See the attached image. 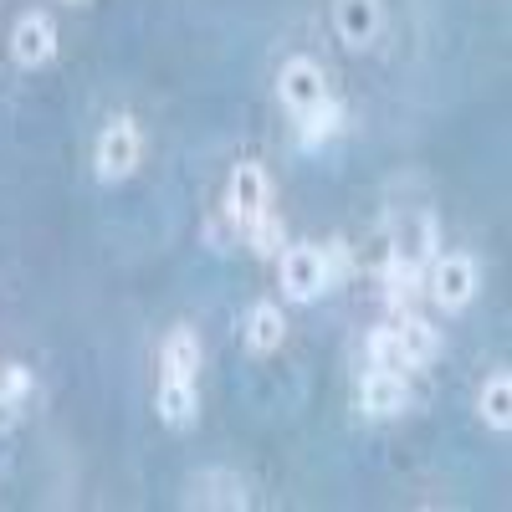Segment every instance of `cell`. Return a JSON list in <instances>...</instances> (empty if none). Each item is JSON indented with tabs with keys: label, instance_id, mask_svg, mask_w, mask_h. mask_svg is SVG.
Returning <instances> with one entry per match:
<instances>
[{
	"label": "cell",
	"instance_id": "cell-13",
	"mask_svg": "<svg viewBox=\"0 0 512 512\" xmlns=\"http://www.w3.org/2000/svg\"><path fill=\"white\" fill-rule=\"evenodd\" d=\"M31 395V369L26 364H6L0 369V431H11L21 420V405Z\"/></svg>",
	"mask_w": 512,
	"mask_h": 512
},
{
	"label": "cell",
	"instance_id": "cell-7",
	"mask_svg": "<svg viewBox=\"0 0 512 512\" xmlns=\"http://www.w3.org/2000/svg\"><path fill=\"white\" fill-rule=\"evenodd\" d=\"M405 400H410V390H405V374H400V369H374V374L359 384L364 415H400Z\"/></svg>",
	"mask_w": 512,
	"mask_h": 512
},
{
	"label": "cell",
	"instance_id": "cell-5",
	"mask_svg": "<svg viewBox=\"0 0 512 512\" xmlns=\"http://www.w3.org/2000/svg\"><path fill=\"white\" fill-rule=\"evenodd\" d=\"M11 57L21 67H47L57 57V26L52 16H41V11H26L11 31Z\"/></svg>",
	"mask_w": 512,
	"mask_h": 512
},
{
	"label": "cell",
	"instance_id": "cell-14",
	"mask_svg": "<svg viewBox=\"0 0 512 512\" xmlns=\"http://www.w3.org/2000/svg\"><path fill=\"white\" fill-rule=\"evenodd\" d=\"M482 420L492 431H512V379L507 374H492L487 390H482Z\"/></svg>",
	"mask_w": 512,
	"mask_h": 512
},
{
	"label": "cell",
	"instance_id": "cell-8",
	"mask_svg": "<svg viewBox=\"0 0 512 512\" xmlns=\"http://www.w3.org/2000/svg\"><path fill=\"white\" fill-rule=\"evenodd\" d=\"M333 21H338V36H344L349 47H369L379 36V0H338Z\"/></svg>",
	"mask_w": 512,
	"mask_h": 512
},
{
	"label": "cell",
	"instance_id": "cell-11",
	"mask_svg": "<svg viewBox=\"0 0 512 512\" xmlns=\"http://www.w3.org/2000/svg\"><path fill=\"white\" fill-rule=\"evenodd\" d=\"M200 410V395H195V379H159V420L185 431Z\"/></svg>",
	"mask_w": 512,
	"mask_h": 512
},
{
	"label": "cell",
	"instance_id": "cell-3",
	"mask_svg": "<svg viewBox=\"0 0 512 512\" xmlns=\"http://www.w3.org/2000/svg\"><path fill=\"white\" fill-rule=\"evenodd\" d=\"M277 93H282V103L292 113H308V108H318L328 98V77H323V67L313 57H292L282 67V77H277Z\"/></svg>",
	"mask_w": 512,
	"mask_h": 512
},
{
	"label": "cell",
	"instance_id": "cell-15",
	"mask_svg": "<svg viewBox=\"0 0 512 512\" xmlns=\"http://www.w3.org/2000/svg\"><path fill=\"white\" fill-rule=\"evenodd\" d=\"M282 241H287V231H282V221L272 216V210H262V216L246 226V246H251L256 256H277Z\"/></svg>",
	"mask_w": 512,
	"mask_h": 512
},
{
	"label": "cell",
	"instance_id": "cell-4",
	"mask_svg": "<svg viewBox=\"0 0 512 512\" xmlns=\"http://www.w3.org/2000/svg\"><path fill=\"white\" fill-rule=\"evenodd\" d=\"M282 287L292 303H313V297L328 287V267H323V251L318 246H292L282 256Z\"/></svg>",
	"mask_w": 512,
	"mask_h": 512
},
{
	"label": "cell",
	"instance_id": "cell-10",
	"mask_svg": "<svg viewBox=\"0 0 512 512\" xmlns=\"http://www.w3.org/2000/svg\"><path fill=\"white\" fill-rule=\"evenodd\" d=\"M395 333H400V354H405V369H420V364H431L436 354H441V333L425 323V318H415V313H405L400 323H395Z\"/></svg>",
	"mask_w": 512,
	"mask_h": 512
},
{
	"label": "cell",
	"instance_id": "cell-18",
	"mask_svg": "<svg viewBox=\"0 0 512 512\" xmlns=\"http://www.w3.org/2000/svg\"><path fill=\"white\" fill-rule=\"evenodd\" d=\"M67 6H82V0H67Z\"/></svg>",
	"mask_w": 512,
	"mask_h": 512
},
{
	"label": "cell",
	"instance_id": "cell-16",
	"mask_svg": "<svg viewBox=\"0 0 512 512\" xmlns=\"http://www.w3.org/2000/svg\"><path fill=\"white\" fill-rule=\"evenodd\" d=\"M333 128H338V103H333V98H323L318 108H308V113H303V134H297V139H303V149H318V144L333 134Z\"/></svg>",
	"mask_w": 512,
	"mask_h": 512
},
{
	"label": "cell",
	"instance_id": "cell-2",
	"mask_svg": "<svg viewBox=\"0 0 512 512\" xmlns=\"http://www.w3.org/2000/svg\"><path fill=\"white\" fill-rule=\"evenodd\" d=\"M425 292L436 297V308L446 313H461L466 303L477 297V262L472 256H441V262L431 267V277H425Z\"/></svg>",
	"mask_w": 512,
	"mask_h": 512
},
{
	"label": "cell",
	"instance_id": "cell-12",
	"mask_svg": "<svg viewBox=\"0 0 512 512\" xmlns=\"http://www.w3.org/2000/svg\"><path fill=\"white\" fill-rule=\"evenodd\" d=\"M159 364H164V379H195V369H200V338L190 328H175L164 338Z\"/></svg>",
	"mask_w": 512,
	"mask_h": 512
},
{
	"label": "cell",
	"instance_id": "cell-6",
	"mask_svg": "<svg viewBox=\"0 0 512 512\" xmlns=\"http://www.w3.org/2000/svg\"><path fill=\"white\" fill-rule=\"evenodd\" d=\"M231 221L246 231L256 216L267 210V175H262V164H241L236 175H231Z\"/></svg>",
	"mask_w": 512,
	"mask_h": 512
},
{
	"label": "cell",
	"instance_id": "cell-17",
	"mask_svg": "<svg viewBox=\"0 0 512 512\" xmlns=\"http://www.w3.org/2000/svg\"><path fill=\"white\" fill-rule=\"evenodd\" d=\"M369 364H374V369H405L400 333H395V328H379V333H369Z\"/></svg>",
	"mask_w": 512,
	"mask_h": 512
},
{
	"label": "cell",
	"instance_id": "cell-1",
	"mask_svg": "<svg viewBox=\"0 0 512 512\" xmlns=\"http://www.w3.org/2000/svg\"><path fill=\"white\" fill-rule=\"evenodd\" d=\"M139 154H144V139H139V123L134 118H113L98 139V175L113 185V180H128L139 169Z\"/></svg>",
	"mask_w": 512,
	"mask_h": 512
},
{
	"label": "cell",
	"instance_id": "cell-9",
	"mask_svg": "<svg viewBox=\"0 0 512 512\" xmlns=\"http://www.w3.org/2000/svg\"><path fill=\"white\" fill-rule=\"evenodd\" d=\"M282 338H287V318H282L277 303H256L246 313V349L251 354H277Z\"/></svg>",
	"mask_w": 512,
	"mask_h": 512
}]
</instances>
